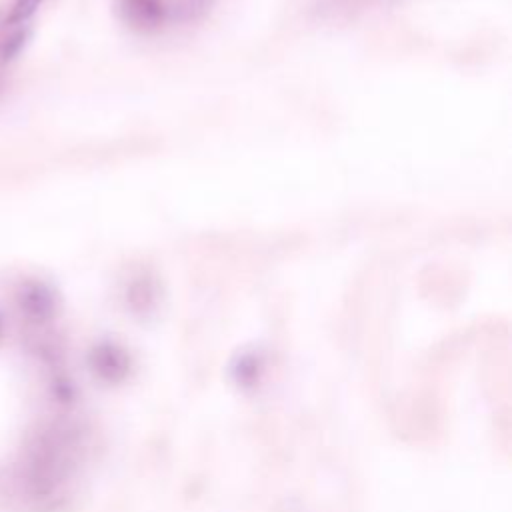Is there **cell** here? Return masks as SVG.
I'll return each instance as SVG.
<instances>
[{
	"mask_svg": "<svg viewBox=\"0 0 512 512\" xmlns=\"http://www.w3.org/2000/svg\"><path fill=\"white\" fill-rule=\"evenodd\" d=\"M16 302L20 312L32 322H46L56 312L54 290L38 280L24 282L16 294Z\"/></svg>",
	"mask_w": 512,
	"mask_h": 512,
	"instance_id": "1",
	"label": "cell"
},
{
	"mask_svg": "<svg viewBox=\"0 0 512 512\" xmlns=\"http://www.w3.org/2000/svg\"><path fill=\"white\" fill-rule=\"evenodd\" d=\"M120 6L126 20L142 28L160 24L166 12L162 0H120Z\"/></svg>",
	"mask_w": 512,
	"mask_h": 512,
	"instance_id": "2",
	"label": "cell"
},
{
	"mask_svg": "<svg viewBox=\"0 0 512 512\" xmlns=\"http://www.w3.org/2000/svg\"><path fill=\"white\" fill-rule=\"evenodd\" d=\"M42 4V0H14L10 14H8V22L10 24H22L26 22Z\"/></svg>",
	"mask_w": 512,
	"mask_h": 512,
	"instance_id": "3",
	"label": "cell"
},
{
	"mask_svg": "<svg viewBox=\"0 0 512 512\" xmlns=\"http://www.w3.org/2000/svg\"><path fill=\"white\" fill-rule=\"evenodd\" d=\"M26 38H28V32H26V30H20V32L12 34L10 38H6V42H4V44H2V48H0V56H2V60H10V58H14V56L20 52V48L24 46Z\"/></svg>",
	"mask_w": 512,
	"mask_h": 512,
	"instance_id": "4",
	"label": "cell"
},
{
	"mask_svg": "<svg viewBox=\"0 0 512 512\" xmlns=\"http://www.w3.org/2000/svg\"><path fill=\"white\" fill-rule=\"evenodd\" d=\"M0 86H2V82H0Z\"/></svg>",
	"mask_w": 512,
	"mask_h": 512,
	"instance_id": "5",
	"label": "cell"
},
{
	"mask_svg": "<svg viewBox=\"0 0 512 512\" xmlns=\"http://www.w3.org/2000/svg\"><path fill=\"white\" fill-rule=\"evenodd\" d=\"M0 326H2V324H0Z\"/></svg>",
	"mask_w": 512,
	"mask_h": 512,
	"instance_id": "6",
	"label": "cell"
}]
</instances>
